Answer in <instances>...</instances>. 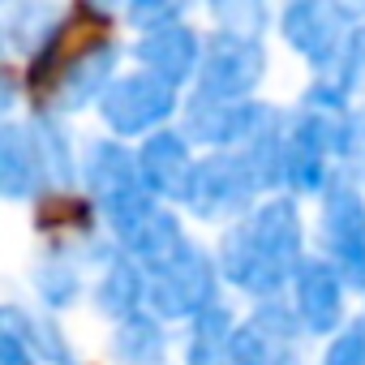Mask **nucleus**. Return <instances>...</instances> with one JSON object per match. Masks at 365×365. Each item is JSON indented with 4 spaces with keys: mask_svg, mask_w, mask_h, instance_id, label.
Masks as SVG:
<instances>
[{
    "mask_svg": "<svg viewBox=\"0 0 365 365\" xmlns=\"http://www.w3.org/2000/svg\"><path fill=\"white\" fill-rule=\"evenodd\" d=\"M322 245L344 284L365 288V198L356 185L335 180L322 202Z\"/></svg>",
    "mask_w": 365,
    "mask_h": 365,
    "instance_id": "423d86ee",
    "label": "nucleus"
},
{
    "mask_svg": "<svg viewBox=\"0 0 365 365\" xmlns=\"http://www.w3.org/2000/svg\"><path fill=\"white\" fill-rule=\"evenodd\" d=\"M116 241H120V254H129V258L142 262L146 271L168 267L180 250L190 245L185 232H180V224H176V215L163 211V207H155L150 215H142V220H138L133 228H125Z\"/></svg>",
    "mask_w": 365,
    "mask_h": 365,
    "instance_id": "dca6fc26",
    "label": "nucleus"
},
{
    "mask_svg": "<svg viewBox=\"0 0 365 365\" xmlns=\"http://www.w3.org/2000/svg\"><path fill=\"white\" fill-rule=\"evenodd\" d=\"M138 163H142V180L155 198H190L194 185V155H190V138L176 129H159L138 146Z\"/></svg>",
    "mask_w": 365,
    "mask_h": 365,
    "instance_id": "f8f14e48",
    "label": "nucleus"
},
{
    "mask_svg": "<svg viewBox=\"0 0 365 365\" xmlns=\"http://www.w3.org/2000/svg\"><path fill=\"white\" fill-rule=\"evenodd\" d=\"M279 31L288 39V48H297L309 65H318L322 73L331 65H339L352 31V14L339 5H318V0H297L279 14Z\"/></svg>",
    "mask_w": 365,
    "mask_h": 365,
    "instance_id": "6e6552de",
    "label": "nucleus"
},
{
    "mask_svg": "<svg viewBox=\"0 0 365 365\" xmlns=\"http://www.w3.org/2000/svg\"><path fill=\"white\" fill-rule=\"evenodd\" d=\"M211 18L220 22V31H224V35H237V39H258L271 14H267L262 5H250V0H245V5H215V9H211Z\"/></svg>",
    "mask_w": 365,
    "mask_h": 365,
    "instance_id": "b1692460",
    "label": "nucleus"
},
{
    "mask_svg": "<svg viewBox=\"0 0 365 365\" xmlns=\"http://www.w3.org/2000/svg\"><path fill=\"white\" fill-rule=\"evenodd\" d=\"M297 314L267 301L232 331V365H297Z\"/></svg>",
    "mask_w": 365,
    "mask_h": 365,
    "instance_id": "9d476101",
    "label": "nucleus"
},
{
    "mask_svg": "<svg viewBox=\"0 0 365 365\" xmlns=\"http://www.w3.org/2000/svg\"><path fill=\"white\" fill-rule=\"evenodd\" d=\"M258 190H262V176H258L250 150H215L198 163L185 207L198 220H224V215H241V211L250 215Z\"/></svg>",
    "mask_w": 365,
    "mask_h": 365,
    "instance_id": "7ed1b4c3",
    "label": "nucleus"
},
{
    "mask_svg": "<svg viewBox=\"0 0 365 365\" xmlns=\"http://www.w3.org/2000/svg\"><path fill=\"white\" fill-rule=\"evenodd\" d=\"M215 284H220V262L198 250V245H185L168 267L150 271V297L146 305L159 314V318H202L215 301Z\"/></svg>",
    "mask_w": 365,
    "mask_h": 365,
    "instance_id": "20e7f679",
    "label": "nucleus"
},
{
    "mask_svg": "<svg viewBox=\"0 0 365 365\" xmlns=\"http://www.w3.org/2000/svg\"><path fill=\"white\" fill-rule=\"evenodd\" d=\"M31 133L43 150V163H48V176L56 180V185H73V150H69V133L61 129L56 116H35L31 120Z\"/></svg>",
    "mask_w": 365,
    "mask_h": 365,
    "instance_id": "5701e85b",
    "label": "nucleus"
},
{
    "mask_svg": "<svg viewBox=\"0 0 365 365\" xmlns=\"http://www.w3.org/2000/svg\"><path fill=\"white\" fill-rule=\"evenodd\" d=\"M180 5H133L129 9V22L133 26H142V35L146 31H159V26H172V22H180Z\"/></svg>",
    "mask_w": 365,
    "mask_h": 365,
    "instance_id": "bb28decb",
    "label": "nucleus"
},
{
    "mask_svg": "<svg viewBox=\"0 0 365 365\" xmlns=\"http://www.w3.org/2000/svg\"><path fill=\"white\" fill-rule=\"evenodd\" d=\"M99 112H103V120H108L112 133L138 138V133H150L155 125H163L176 112V86L159 82L146 69L142 73H125V78H116L108 86V95L99 99Z\"/></svg>",
    "mask_w": 365,
    "mask_h": 365,
    "instance_id": "0eeeda50",
    "label": "nucleus"
},
{
    "mask_svg": "<svg viewBox=\"0 0 365 365\" xmlns=\"http://www.w3.org/2000/svg\"><path fill=\"white\" fill-rule=\"evenodd\" d=\"M232 331H237L232 314L224 305H211L202 318H194L185 365H232Z\"/></svg>",
    "mask_w": 365,
    "mask_h": 365,
    "instance_id": "412c9836",
    "label": "nucleus"
},
{
    "mask_svg": "<svg viewBox=\"0 0 365 365\" xmlns=\"http://www.w3.org/2000/svg\"><path fill=\"white\" fill-rule=\"evenodd\" d=\"M61 22H65V14L52 5H14V9H5V39H9V48L31 52L39 61V52L56 43Z\"/></svg>",
    "mask_w": 365,
    "mask_h": 365,
    "instance_id": "a211bd4d",
    "label": "nucleus"
},
{
    "mask_svg": "<svg viewBox=\"0 0 365 365\" xmlns=\"http://www.w3.org/2000/svg\"><path fill=\"white\" fill-rule=\"evenodd\" d=\"M116 61H120V48H116L112 39L91 43L86 52H78V56L61 69V78H56V86H52V108H56V112H78V108L103 99L108 86L116 82V78H112V73H116Z\"/></svg>",
    "mask_w": 365,
    "mask_h": 365,
    "instance_id": "4468645a",
    "label": "nucleus"
},
{
    "mask_svg": "<svg viewBox=\"0 0 365 365\" xmlns=\"http://www.w3.org/2000/svg\"><path fill=\"white\" fill-rule=\"evenodd\" d=\"M82 180L91 198L99 202V211L108 215L112 232L120 237L125 228H133L142 215L155 211V194L146 190L142 180V163L129 146L112 142V138H99L86 146V163H82Z\"/></svg>",
    "mask_w": 365,
    "mask_h": 365,
    "instance_id": "f03ea898",
    "label": "nucleus"
},
{
    "mask_svg": "<svg viewBox=\"0 0 365 365\" xmlns=\"http://www.w3.org/2000/svg\"><path fill=\"white\" fill-rule=\"evenodd\" d=\"M35 292L52 309L69 305L82 292V275H78V262L69 258V250H43L39 254V262H35Z\"/></svg>",
    "mask_w": 365,
    "mask_h": 365,
    "instance_id": "4be33fe9",
    "label": "nucleus"
},
{
    "mask_svg": "<svg viewBox=\"0 0 365 365\" xmlns=\"http://www.w3.org/2000/svg\"><path fill=\"white\" fill-rule=\"evenodd\" d=\"M335 155H348V159L365 163V108L339 116V146H335Z\"/></svg>",
    "mask_w": 365,
    "mask_h": 365,
    "instance_id": "a878e982",
    "label": "nucleus"
},
{
    "mask_svg": "<svg viewBox=\"0 0 365 365\" xmlns=\"http://www.w3.org/2000/svg\"><path fill=\"white\" fill-rule=\"evenodd\" d=\"M0 365H35V352H31L18 335L0 331Z\"/></svg>",
    "mask_w": 365,
    "mask_h": 365,
    "instance_id": "cd10ccee",
    "label": "nucleus"
},
{
    "mask_svg": "<svg viewBox=\"0 0 365 365\" xmlns=\"http://www.w3.org/2000/svg\"><path fill=\"white\" fill-rule=\"evenodd\" d=\"M262 73H267V52L258 39H237V35L215 31L202 52L198 95L224 99V103H245L250 91L262 82Z\"/></svg>",
    "mask_w": 365,
    "mask_h": 365,
    "instance_id": "39448f33",
    "label": "nucleus"
},
{
    "mask_svg": "<svg viewBox=\"0 0 365 365\" xmlns=\"http://www.w3.org/2000/svg\"><path fill=\"white\" fill-rule=\"evenodd\" d=\"M146 297H150V271L142 262H133L129 254H112L99 275V292H95L99 314L112 322H125L142 309Z\"/></svg>",
    "mask_w": 365,
    "mask_h": 365,
    "instance_id": "f3484780",
    "label": "nucleus"
},
{
    "mask_svg": "<svg viewBox=\"0 0 365 365\" xmlns=\"http://www.w3.org/2000/svg\"><path fill=\"white\" fill-rule=\"evenodd\" d=\"M292 314L309 335H327L344 322V279L331 267V258H301L292 275Z\"/></svg>",
    "mask_w": 365,
    "mask_h": 365,
    "instance_id": "9b49d317",
    "label": "nucleus"
},
{
    "mask_svg": "<svg viewBox=\"0 0 365 365\" xmlns=\"http://www.w3.org/2000/svg\"><path fill=\"white\" fill-rule=\"evenodd\" d=\"M43 180H48V163L35 133L22 125H5L0 129V194L9 202H31L39 198Z\"/></svg>",
    "mask_w": 365,
    "mask_h": 365,
    "instance_id": "2eb2a0df",
    "label": "nucleus"
},
{
    "mask_svg": "<svg viewBox=\"0 0 365 365\" xmlns=\"http://www.w3.org/2000/svg\"><path fill=\"white\" fill-rule=\"evenodd\" d=\"M301 245H305V228H301L297 202L267 198L237 228H228V237L220 245V275L232 288H241L267 305L284 284H292V275L305 258Z\"/></svg>",
    "mask_w": 365,
    "mask_h": 365,
    "instance_id": "f257e3e1",
    "label": "nucleus"
},
{
    "mask_svg": "<svg viewBox=\"0 0 365 365\" xmlns=\"http://www.w3.org/2000/svg\"><path fill=\"white\" fill-rule=\"evenodd\" d=\"M322 365H365V322L344 327V331L327 344Z\"/></svg>",
    "mask_w": 365,
    "mask_h": 365,
    "instance_id": "393cba45",
    "label": "nucleus"
},
{
    "mask_svg": "<svg viewBox=\"0 0 365 365\" xmlns=\"http://www.w3.org/2000/svg\"><path fill=\"white\" fill-rule=\"evenodd\" d=\"M279 112L245 99V103H224V99H207V95H194V103L185 108V138H198V142H211L220 150L228 146H254L271 125H275Z\"/></svg>",
    "mask_w": 365,
    "mask_h": 365,
    "instance_id": "1a4fd4ad",
    "label": "nucleus"
},
{
    "mask_svg": "<svg viewBox=\"0 0 365 365\" xmlns=\"http://www.w3.org/2000/svg\"><path fill=\"white\" fill-rule=\"evenodd\" d=\"M163 352H168V339H163V327L150 314H133V318L116 322V331H112V356L120 365H159Z\"/></svg>",
    "mask_w": 365,
    "mask_h": 365,
    "instance_id": "aec40b11",
    "label": "nucleus"
},
{
    "mask_svg": "<svg viewBox=\"0 0 365 365\" xmlns=\"http://www.w3.org/2000/svg\"><path fill=\"white\" fill-rule=\"evenodd\" d=\"M0 322H5V331L18 335L35 356L52 361V365H73V352H69V344H65V335H61V327L52 318L26 314L22 305H5V309H0Z\"/></svg>",
    "mask_w": 365,
    "mask_h": 365,
    "instance_id": "6ab92c4d",
    "label": "nucleus"
},
{
    "mask_svg": "<svg viewBox=\"0 0 365 365\" xmlns=\"http://www.w3.org/2000/svg\"><path fill=\"white\" fill-rule=\"evenodd\" d=\"M202 52H207V48L198 43V35H194L185 22H172V26L146 31V35L133 43V56L146 65V73H155V78L168 82V86H180V82L198 78Z\"/></svg>",
    "mask_w": 365,
    "mask_h": 365,
    "instance_id": "ddd939ff",
    "label": "nucleus"
}]
</instances>
